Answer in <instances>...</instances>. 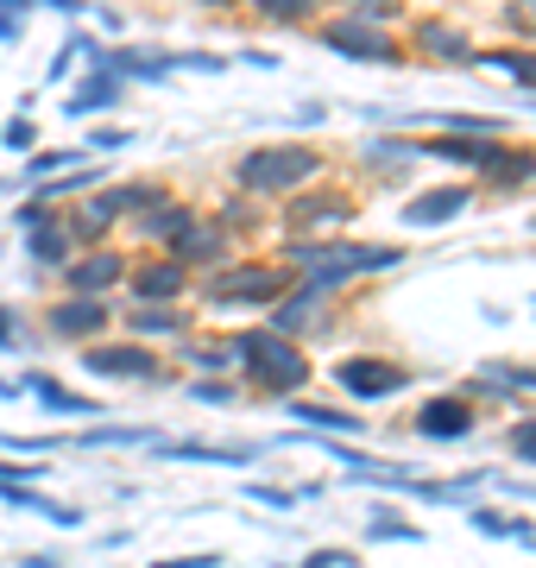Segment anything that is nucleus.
I'll use <instances>...</instances> for the list:
<instances>
[{
	"label": "nucleus",
	"mask_w": 536,
	"mask_h": 568,
	"mask_svg": "<svg viewBox=\"0 0 536 568\" xmlns=\"http://www.w3.org/2000/svg\"><path fill=\"white\" fill-rule=\"evenodd\" d=\"M404 246L398 241H353V234H310V241H285V272H297V291L310 297H341L353 278H379L398 272Z\"/></svg>",
	"instance_id": "nucleus-1"
},
{
	"label": "nucleus",
	"mask_w": 536,
	"mask_h": 568,
	"mask_svg": "<svg viewBox=\"0 0 536 568\" xmlns=\"http://www.w3.org/2000/svg\"><path fill=\"white\" fill-rule=\"evenodd\" d=\"M322 171H329V152L310 140H266V145H247L240 159H234V190L240 196H252V203H285V196H297V190H310V183H322Z\"/></svg>",
	"instance_id": "nucleus-2"
},
{
	"label": "nucleus",
	"mask_w": 536,
	"mask_h": 568,
	"mask_svg": "<svg viewBox=\"0 0 536 568\" xmlns=\"http://www.w3.org/2000/svg\"><path fill=\"white\" fill-rule=\"evenodd\" d=\"M234 366L247 373L252 386H266L271 398H297V392L310 386V361H303V347L278 335V328H240L234 335Z\"/></svg>",
	"instance_id": "nucleus-3"
},
{
	"label": "nucleus",
	"mask_w": 536,
	"mask_h": 568,
	"mask_svg": "<svg viewBox=\"0 0 536 568\" xmlns=\"http://www.w3.org/2000/svg\"><path fill=\"white\" fill-rule=\"evenodd\" d=\"M203 304L208 310H271L290 291V272L271 260H227L215 272H203Z\"/></svg>",
	"instance_id": "nucleus-4"
},
{
	"label": "nucleus",
	"mask_w": 536,
	"mask_h": 568,
	"mask_svg": "<svg viewBox=\"0 0 536 568\" xmlns=\"http://www.w3.org/2000/svg\"><path fill=\"white\" fill-rule=\"evenodd\" d=\"M316 44L334 51V58H348V63H379V70H398V63H404V39H398V32L353 20V13L322 20V26H316Z\"/></svg>",
	"instance_id": "nucleus-5"
},
{
	"label": "nucleus",
	"mask_w": 536,
	"mask_h": 568,
	"mask_svg": "<svg viewBox=\"0 0 536 568\" xmlns=\"http://www.w3.org/2000/svg\"><path fill=\"white\" fill-rule=\"evenodd\" d=\"M360 215L353 203V190H334V183H310V190H297L285 196V241H310V234H329V227H348Z\"/></svg>",
	"instance_id": "nucleus-6"
},
{
	"label": "nucleus",
	"mask_w": 536,
	"mask_h": 568,
	"mask_svg": "<svg viewBox=\"0 0 536 568\" xmlns=\"http://www.w3.org/2000/svg\"><path fill=\"white\" fill-rule=\"evenodd\" d=\"M334 386L348 392L353 405H379V398H398L411 386V373L385 354H348V361H334Z\"/></svg>",
	"instance_id": "nucleus-7"
},
{
	"label": "nucleus",
	"mask_w": 536,
	"mask_h": 568,
	"mask_svg": "<svg viewBox=\"0 0 536 568\" xmlns=\"http://www.w3.org/2000/svg\"><path fill=\"white\" fill-rule=\"evenodd\" d=\"M189 284H196V272L177 265L171 253H145L140 265H126V291H133V304H184Z\"/></svg>",
	"instance_id": "nucleus-8"
},
{
	"label": "nucleus",
	"mask_w": 536,
	"mask_h": 568,
	"mask_svg": "<svg viewBox=\"0 0 536 568\" xmlns=\"http://www.w3.org/2000/svg\"><path fill=\"white\" fill-rule=\"evenodd\" d=\"M126 253L121 246H83V253H76V260L63 265V291H70V297H107V291H114V284H126Z\"/></svg>",
	"instance_id": "nucleus-9"
},
{
	"label": "nucleus",
	"mask_w": 536,
	"mask_h": 568,
	"mask_svg": "<svg viewBox=\"0 0 536 568\" xmlns=\"http://www.w3.org/2000/svg\"><path fill=\"white\" fill-rule=\"evenodd\" d=\"M83 373L89 379H165V366L145 342H89Z\"/></svg>",
	"instance_id": "nucleus-10"
},
{
	"label": "nucleus",
	"mask_w": 536,
	"mask_h": 568,
	"mask_svg": "<svg viewBox=\"0 0 536 568\" xmlns=\"http://www.w3.org/2000/svg\"><path fill=\"white\" fill-rule=\"evenodd\" d=\"M44 328H51L58 342L89 347V335H107V328H114V304H107V297H70V291H63L58 304L44 310Z\"/></svg>",
	"instance_id": "nucleus-11"
},
{
	"label": "nucleus",
	"mask_w": 536,
	"mask_h": 568,
	"mask_svg": "<svg viewBox=\"0 0 536 568\" xmlns=\"http://www.w3.org/2000/svg\"><path fill=\"white\" fill-rule=\"evenodd\" d=\"M474 203H480V190H474V183H430V190H416L411 203L398 209V222L423 234V227H449L454 215H467Z\"/></svg>",
	"instance_id": "nucleus-12"
},
{
	"label": "nucleus",
	"mask_w": 536,
	"mask_h": 568,
	"mask_svg": "<svg viewBox=\"0 0 536 568\" xmlns=\"http://www.w3.org/2000/svg\"><path fill=\"white\" fill-rule=\"evenodd\" d=\"M480 39L467 32V26L454 20H416L411 32H404V58H430V63H474Z\"/></svg>",
	"instance_id": "nucleus-13"
},
{
	"label": "nucleus",
	"mask_w": 536,
	"mask_h": 568,
	"mask_svg": "<svg viewBox=\"0 0 536 568\" xmlns=\"http://www.w3.org/2000/svg\"><path fill=\"white\" fill-rule=\"evenodd\" d=\"M474 398H461V392H435L416 405V436L423 443H467L474 436Z\"/></svg>",
	"instance_id": "nucleus-14"
},
{
	"label": "nucleus",
	"mask_w": 536,
	"mask_h": 568,
	"mask_svg": "<svg viewBox=\"0 0 536 568\" xmlns=\"http://www.w3.org/2000/svg\"><path fill=\"white\" fill-rule=\"evenodd\" d=\"M102 70H114L126 89H133V82H145V89H165V82L177 77L171 51H152V44H107V51H102Z\"/></svg>",
	"instance_id": "nucleus-15"
},
{
	"label": "nucleus",
	"mask_w": 536,
	"mask_h": 568,
	"mask_svg": "<svg viewBox=\"0 0 536 568\" xmlns=\"http://www.w3.org/2000/svg\"><path fill=\"white\" fill-rule=\"evenodd\" d=\"M474 178H480L474 190L517 196V190H530V183H536V152H530V145H512V140H505V145H493V159L480 164Z\"/></svg>",
	"instance_id": "nucleus-16"
},
{
	"label": "nucleus",
	"mask_w": 536,
	"mask_h": 568,
	"mask_svg": "<svg viewBox=\"0 0 536 568\" xmlns=\"http://www.w3.org/2000/svg\"><path fill=\"white\" fill-rule=\"evenodd\" d=\"M165 253H171L177 265H189V272H215V265L234 260V241H227V234H221L215 222H203V215H196V222H189L184 234H177V241L165 246Z\"/></svg>",
	"instance_id": "nucleus-17"
},
{
	"label": "nucleus",
	"mask_w": 536,
	"mask_h": 568,
	"mask_svg": "<svg viewBox=\"0 0 536 568\" xmlns=\"http://www.w3.org/2000/svg\"><path fill=\"white\" fill-rule=\"evenodd\" d=\"M493 145H505V140H493V133H423L416 152L435 164H454V171H480L493 159Z\"/></svg>",
	"instance_id": "nucleus-18"
},
{
	"label": "nucleus",
	"mask_w": 536,
	"mask_h": 568,
	"mask_svg": "<svg viewBox=\"0 0 536 568\" xmlns=\"http://www.w3.org/2000/svg\"><path fill=\"white\" fill-rule=\"evenodd\" d=\"M121 102H126V82L114 77V70H102V63H89L83 82H76L70 102H63V114H70V121H89V114H114Z\"/></svg>",
	"instance_id": "nucleus-19"
},
{
	"label": "nucleus",
	"mask_w": 536,
	"mask_h": 568,
	"mask_svg": "<svg viewBox=\"0 0 536 568\" xmlns=\"http://www.w3.org/2000/svg\"><path fill=\"white\" fill-rule=\"evenodd\" d=\"M474 70H486V77H505V82H517L524 95H536V44H480V51H474Z\"/></svg>",
	"instance_id": "nucleus-20"
},
{
	"label": "nucleus",
	"mask_w": 536,
	"mask_h": 568,
	"mask_svg": "<svg viewBox=\"0 0 536 568\" xmlns=\"http://www.w3.org/2000/svg\"><path fill=\"white\" fill-rule=\"evenodd\" d=\"M189 222H196V209H189L184 196H165V203H152L145 215H133V234H140V241L152 246V253H165V246L177 241V234H184Z\"/></svg>",
	"instance_id": "nucleus-21"
},
{
	"label": "nucleus",
	"mask_w": 536,
	"mask_h": 568,
	"mask_svg": "<svg viewBox=\"0 0 536 568\" xmlns=\"http://www.w3.org/2000/svg\"><path fill=\"white\" fill-rule=\"evenodd\" d=\"M20 392H32V398H39V410H51V417H102V405H95L89 392L63 386V379H51V373H25Z\"/></svg>",
	"instance_id": "nucleus-22"
},
{
	"label": "nucleus",
	"mask_w": 536,
	"mask_h": 568,
	"mask_svg": "<svg viewBox=\"0 0 536 568\" xmlns=\"http://www.w3.org/2000/svg\"><path fill=\"white\" fill-rule=\"evenodd\" d=\"M25 260L44 265V272H63V265L76 260V241L63 234V215H51L44 227H25Z\"/></svg>",
	"instance_id": "nucleus-23"
},
{
	"label": "nucleus",
	"mask_w": 536,
	"mask_h": 568,
	"mask_svg": "<svg viewBox=\"0 0 536 568\" xmlns=\"http://www.w3.org/2000/svg\"><path fill=\"white\" fill-rule=\"evenodd\" d=\"M411 121L416 126H442V133H493V140L512 133L505 114H467V108H435V114H411Z\"/></svg>",
	"instance_id": "nucleus-24"
},
{
	"label": "nucleus",
	"mask_w": 536,
	"mask_h": 568,
	"mask_svg": "<svg viewBox=\"0 0 536 568\" xmlns=\"http://www.w3.org/2000/svg\"><path fill=\"white\" fill-rule=\"evenodd\" d=\"M165 462H215V467H247L259 462V448H221V443H152Z\"/></svg>",
	"instance_id": "nucleus-25"
},
{
	"label": "nucleus",
	"mask_w": 536,
	"mask_h": 568,
	"mask_svg": "<svg viewBox=\"0 0 536 568\" xmlns=\"http://www.w3.org/2000/svg\"><path fill=\"white\" fill-rule=\"evenodd\" d=\"M290 405V417H297V424H310V429H348V436H360V410H348V405H316V398H303V392H297V398H285Z\"/></svg>",
	"instance_id": "nucleus-26"
},
{
	"label": "nucleus",
	"mask_w": 536,
	"mask_h": 568,
	"mask_svg": "<svg viewBox=\"0 0 536 568\" xmlns=\"http://www.w3.org/2000/svg\"><path fill=\"white\" fill-rule=\"evenodd\" d=\"M360 159L379 164V171H411V164L423 159V152H416L411 133H372V140L360 145Z\"/></svg>",
	"instance_id": "nucleus-27"
},
{
	"label": "nucleus",
	"mask_w": 536,
	"mask_h": 568,
	"mask_svg": "<svg viewBox=\"0 0 536 568\" xmlns=\"http://www.w3.org/2000/svg\"><path fill=\"white\" fill-rule=\"evenodd\" d=\"M83 159H89L83 145H39V152H25V171H20V183L32 190V183L58 178V171H70V164H83Z\"/></svg>",
	"instance_id": "nucleus-28"
},
{
	"label": "nucleus",
	"mask_w": 536,
	"mask_h": 568,
	"mask_svg": "<svg viewBox=\"0 0 536 568\" xmlns=\"http://www.w3.org/2000/svg\"><path fill=\"white\" fill-rule=\"evenodd\" d=\"M158 429H140V424H89L76 436V448H152Z\"/></svg>",
	"instance_id": "nucleus-29"
},
{
	"label": "nucleus",
	"mask_w": 536,
	"mask_h": 568,
	"mask_svg": "<svg viewBox=\"0 0 536 568\" xmlns=\"http://www.w3.org/2000/svg\"><path fill=\"white\" fill-rule=\"evenodd\" d=\"M467 518H474L480 537H517V544H536L530 518H512V511H498V506H467Z\"/></svg>",
	"instance_id": "nucleus-30"
},
{
	"label": "nucleus",
	"mask_w": 536,
	"mask_h": 568,
	"mask_svg": "<svg viewBox=\"0 0 536 568\" xmlns=\"http://www.w3.org/2000/svg\"><path fill=\"white\" fill-rule=\"evenodd\" d=\"M189 310L184 304H133V335H184Z\"/></svg>",
	"instance_id": "nucleus-31"
},
{
	"label": "nucleus",
	"mask_w": 536,
	"mask_h": 568,
	"mask_svg": "<svg viewBox=\"0 0 536 568\" xmlns=\"http://www.w3.org/2000/svg\"><path fill=\"white\" fill-rule=\"evenodd\" d=\"M367 537H372V544H423V530H416L404 511H392V506H372L367 511Z\"/></svg>",
	"instance_id": "nucleus-32"
},
{
	"label": "nucleus",
	"mask_w": 536,
	"mask_h": 568,
	"mask_svg": "<svg viewBox=\"0 0 536 568\" xmlns=\"http://www.w3.org/2000/svg\"><path fill=\"white\" fill-rule=\"evenodd\" d=\"M247 7L271 26H316L322 20V0H247Z\"/></svg>",
	"instance_id": "nucleus-33"
},
{
	"label": "nucleus",
	"mask_w": 536,
	"mask_h": 568,
	"mask_svg": "<svg viewBox=\"0 0 536 568\" xmlns=\"http://www.w3.org/2000/svg\"><path fill=\"white\" fill-rule=\"evenodd\" d=\"M259 222H266V215H259V203H252V196H240V190H234V196H227L221 209H215V227H221L227 241H240V234H252Z\"/></svg>",
	"instance_id": "nucleus-34"
},
{
	"label": "nucleus",
	"mask_w": 536,
	"mask_h": 568,
	"mask_svg": "<svg viewBox=\"0 0 536 568\" xmlns=\"http://www.w3.org/2000/svg\"><path fill=\"white\" fill-rule=\"evenodd\" d=\"M32 480H39V462H0V499L32 506Z\"/></svg>",
	"instance_id": "nucleus-35"
},
{
	"label": "nucleus",
	"mask_w": 536,
	"mask_h": 568,
	"mask_svg": "<svg viewBox=\"0 0 536 568\" xmlns=\"http://www.w3.org/2000/svg\"><path fill=\"white\" fill-rule=\"evenodd\" d=\"M39 140H44V133H39V121H32L25 108H20V114H7V126H0V145H7V152H20V159H25V152H39Z\"/></svg>",
	"instance_id": "nucleus-36"
},
{
	"label": "nucleus",
	"mask_w": 536,
	"mask_h": 568,
	"mask_svg": "<svg viewBox=\"0 0 536 568\" xmlns=\"http://www.w3.org/2000/svg\"><path fill=\"white\" fill-rule=\"evenodd\" d=\"M498 20H505L512 44H536V0H505V7H498Z\"/></svg>",
	"instance_id": "nucleus-37"
},
{
	"label": "nucleus",
	"mask_w": 536,
	"mask_h": 568,
	"mask_svg": "<svg viewBox=\"0 0 536 568\" xmlns=\"http://www.w3.org/2000/svg\"><path fill=\"white\" fill-rule=\"evenodd\" d=\"M348 13H353V20H367V26L398 32V26H404V0H348Z\"/></svg>",
	"instance_id": "nucleus-38"
},
{
	"label": "nucleus",
	"mask_w": 536,
	"mask_h": 568,
	"mask_svg": "<svg viewBox=\"0 0 536 568\" xmlns=\"http://www.w3.org/2000/svg\"><path fill=\"white\" fill-rule=\"evenodd\" d=\"M126 145H133V133H126V126L95 121V133L83 140V152H89V159H107V152H126Z\"/></svg>",
	"instance_id": "nucleus-39"
},
{
	"label": "nucleus",
	"mask_w": 536,
	"mask_h": 568,
	"mask_svg": "<svg viewBox=\"0 0 536 568\" xmlns=\"http://www.w3.org/2000/svg\"><path fill=\"white\" fill-rule=\"evenodd\" d=\"M177 354H184L189 366H203V373H215V366L234 361V347L227 342H177Z\"/></svg>",
	"instance_id": "nucleus-40"
},
{
	"label": "nucleus",
	"mask_w": 536,
	"mask_h": 568,
	"mask_svg": "<svg viewBox=\"0 0 536 568\" xmlns=\"http://www.w3.org/2000/svg\"><path fill=\"white\" fill-rule=\"evenodd\" d=\"M316 493H322V487H297V493H285V487H259V480H252L247 499H259V506H271V511H290L297 499H316Z\"/></svg>",
	"instance_id": "nucleus-41"
},
{
	"label": "nucleus",
	"mask_w": 536,
	"mask_h": 568,
	"mask_svg": "<svg viewBox=\"0 0 536 568\" xmlns=\"http://www.w3.org/2000/svg\"><path fill=\"white\" fill-rule=\"evenodd\" d=\"M171 63H177V70H196V77H221L227 70L221 51H171Z\"/></svg>",
	"instance_id": "nucleus-42"
},
{
	"label": "nucleus",
	"mask_w": 536,
	"mask_h": 568,
	"mask_svg": "<svg viewBox=\"0 0 536 568\" xmlns=\"http://www.w3.org/2000/svg\"><path fill=\"white\" fill-rule=\"evenodd\" d=\"M505 443H512V455H517V462H536V410H530V417H517Z\"/></svg>",
	"instance_id": "nucleus-43"
},
{
	"label": "nucleus",
	"mask_w": 536,
	"mask_h": 568,
	"mask_svg": "<svg viewBox=\"0 0 536 568\" xmlns=\"http://www.w3.org/2000/svg\"><path fill=\"white\" fill-rule=\"evenodd\" d=\"M189 398H196V405H234L240 392L227 386V379H196V386H189Z\"/></svg>",
	"instance_id": "nucleus-44"
},
{
	"label": "nucleus",
	"mask_w": 536,
	"mask_h": 568,
	"mask_svg": "<svg viewBox=\"0 0 536 568\" xmlns=\"http://www.w3.org/2000/svg\"><path fill=\"white\" fill-rule=\"evenodd\" d=\"M20 342H25V323H20V310H13V304H0V354H13Z\"/></svg>",
	"instance_id": "nucleus-45"
},
{
	"label": "nucleus",
	"mask_w": 536,
	"mask_h": 568,
	"mask_svg": "<svg viewBox=\"0 0 536 568\" xmlns=\"http://www.w3.org/2000/svg\"><path fill=\"white\" fill-rule=\"evenodd\" d=\"M51 215H58V209H51V203H39V196H25V203L13 209V227H20V234H25V227H44V222H51Z\"/></svg>",
	"instance_id": "nucleus-46"
},
{
	"label": "nucleus",
	"mask_w": 536,
	"mask_h": 568,
	"mask_svg": "<svg viewBox=\"0 0 536 568\" xmlns=\"http://www.w3.org/2000/svg\"><path fill=\"white\" fill-rule=\"evenodd\" d=\"M25 511H44L51 525H76V518H83L76 506H58V499H44V493H32V506H25Z\"/></svg>",
	"instance_id": "nucleus-47"
},
{
	"label": "nucleus",
	"mask_w": 536,
	"mask_h": 568,
	"mask_svg": "<svg viewBox=\"0 0 536 568\" xmlns=\"http://www.w3.org/2000/svg\"><path fill=\"white\" fill-rule=\"evenodd\" d=\"M303 568H360V562L348 549H316V556H303Z\"/></svg>",
	"instance_id": "nucleus-48"
},
{
	"label": "nucleus",
	"mask_w": 536,
	"mask_h": 568,
	"mask_svg": "<svg viewBox=\"0 0 536 568\" xmlns=\"http://www.w3.org/2000/svg\"><path fill=\"white\" fill-rule=\"evenodd\" d=\"M152 568H221L215 549H196V556H171V562H152Z\"/></svg>",
	"instance_id": "nucleus-49"
},
{
	"label": "nucleus",
	"mask_w": 536,
	"mask_h": 568,
	"mask_svg": "<svg viewBox=\"0 0 536 568\" xmlns=\"http://www.w3.org/2000/svg\"><path fill=\"white\" fill-rule=\"evenodd\" d=\"M32 7H51V13H63V20H89L95 0H32Z\"/></svg>",
	"instance_id": "nucleus-50"
},
{
	"label": "nucleus",
	"mask_w": 536,
	"mask_h": 568,
	"mask_svg": "<svg viewBox=\"0 0 536 568\" xmlns=\"http://www.w3.org/2000/svg\"><path fill=\"white\" fill-rule=\"evenodd\" d=\"M322 121H329V108H322V102H303V108H297V126H322Z\"/></svg>",
	"instance_id": "nucleus-51"
},
{
	"label": "nucleus",
	"mask_w": 536,
	"mask_h": 568,
	"mask_svg": "<svg viewBox=\"0 0 536 568\" xmlns=\"http://www.w3.org/2000/svg\"><path fill=\"white\" fill-rule=\"evenodd\" d=\"M0 13H20V20H25V13H32V0H0Z\"/></svg>",
	"instance_id": "nucleus-52"
},
{
	"label": "nucleus",
	"mask_w": 536,
	"mask_h": 568,
	"mask_svg": "<svg viewBox=\"0 0 536 568\" xmlns=\"http://www.w3.org/2000/svg\"><path fill=\"white\" fill-rule=\"evenodd\" d=\"M20 568H63V562H58V556H25Z\"/></svg>",
	"instance_id": "nucleus-53"
},
{
	"label": "nucleus",
	"mask_w": 536,
	"mask_h": 568,
	"mask_svg": "<svg viewBox=\"0 0 536 568\" xmlns=\"http://www.w3.org/2000/svg\"><path fill=\"white\" fill-rule=\"evenodd\" d=\"M189 7H240V0H189Z\"/></svg>",
	"instance_id": "nucleus-54"
},
{
	"label": "nucleus",
	"mask_w": 536,
	"mask_h": 568,
	"mask_svg": "<svg viewBox=\"0 0 536 568\" xmlns=\"http://www.w3.org/2000/svg\"><path fill=\"white\" fill-rule=\"evenodd\" d=\"M530 234H536V215H530Z\"/></svg>",
	"instance_id": "nucleus-55"
},
{
	"label": "nucleus",
	"mask_w": 536,
	"mask_h": 568,
	"mask_svg": "<svg viewBox=\"0 0 536 568\" xmlns=\"http://www.w3.org/2000/svg\"><path fill=\"white\" fill-rule=\"evenodd\" d=\"M530 310H536V297H530Z\"/></svg>",
	"instance_id": "nucleus-56"
},
{
	"label": "nucleus",
	"mask_w": 536,
	"mask_h": 568,
	"mask_svg": "<svg viewBox=\"0 0 536 568\" xmlns=\"http://www.w3.org/2000/svg\"><path fill=\"white\" fill-rule=\"evenodd\" d=\"M341 7H348V0H341Z\"/></svg>",
	"instance_id": "nucleus-57"
}]
</instances>
